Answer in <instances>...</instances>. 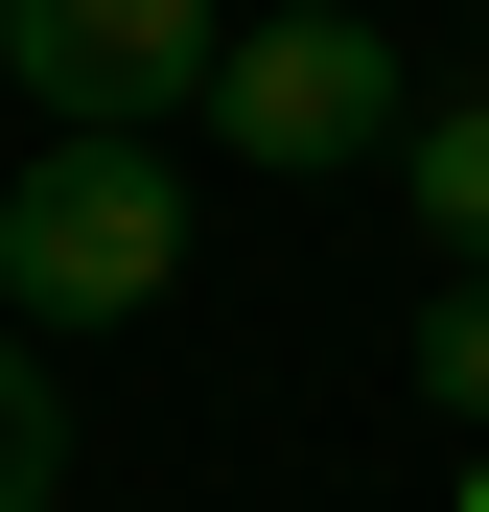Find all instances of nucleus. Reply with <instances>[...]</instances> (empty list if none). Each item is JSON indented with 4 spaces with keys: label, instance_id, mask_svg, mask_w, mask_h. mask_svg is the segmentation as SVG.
<instances>
[{
    "label": "nucleus",
    "instance_id": "6",
    "mask_svg": "<svg viewBox=\"0 0 489 512\" xmlns=\"http://www.w3.org/2000/svg\"><path fill=\"white\" fill-rule=\"evenodd\" d=\"M420 396L489 443V280H443V303H420Z\"/></svg>",
    "mask_w": 489,
    "mask_h": 512
},
{
    "label": "nucleus",
    "instance_id": "2",
    "mask_svg": "<svg viewBox=\"0 0 489 512\" xmlns=\"http://www.w3.org/2000/svg\"><path fill=\"white\" fill-rule=\"evenodd\" d=\"M187 117H210L233 163H280V187H326V163H396V117H420V94H396V47L350 24V0H280V24L210 47Z\"/></svg>",
    "mask_w": 489,
    "mask_h": 512
},
{
    "label": "nucleus",
    "instance_id": "1",
    "mask_svg": "<svg viewBox=\"0 0 489 512\" xmlns=\"http://www.w3.org/2000/svg\"><path fill=\"white\" fill-rule=\"evenodd\" d=\"M163 280H187V163L163 140H24V187H0V303L47 326H140Z\"/></svg>",
    "mask_w": 489,
    "mask_h": 512
},
{
    "label": "nucleus",
    "instance_id": "5",
    "mask_svg": "<svg viewBox=\"0 0 489 512\" xmlns=\"http://www.w3.org/2000/svg\"><path fill=\"white\" fill-rule=\"evenodd\" d=\"M70 489V396H47V350L0 326V512H47Z\"/></svg>",
    "mask_w": 489,
    "mask_h": 512
},
{
    "label": "nucleus",
    "instance_id": "7",
    "mask_svg": "<svg viewBox=\"0 0 489 512\" xmlns=\"http://www.w3.org/2000/svg\"><path fill=\"white\" fill-rule=\"evenodd\" d=\"M443 512H489V443H466V489H443Z\"/></svg>",
    "mask_w": 489,
    "mask_h": 512
},
{
    "label": "nucleus",
    "instance_id": "3",
    "mask_svg": "<svg viewBox=\"0 0 489 512\" xmlns=\"http://www.w3.org/2000/svg\"><path fill=\"white\" fill-rule=\"evenodd\" d=\"M210 47H233V0H0V70H24L47 140H140V117H187Z\"/></svg>",
    "mask_w": 489,
    "mask_h": 512
},
{
    "label": "nucleus",
    "instance_id": "4",
    "mask_svg": "<svg viewBox=\"0 0 489 512\" xmlns=\"http://www.w3.org/2000/svg\"><path fill=\"white\" fill-rule=\"evenodd\" d=\"M396 210L443 233V280H489V94H443V117H396Z\"/></svg>",
    "mask_w": 489,
    "mask_h": 512
}]
</instances>
